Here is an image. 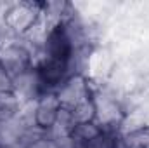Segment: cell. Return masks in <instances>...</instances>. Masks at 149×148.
I'll return each instance as SVG.
<instances>
[{
  "mask_svg": "<svg viewBox=\"0 0 149 148\" xmlns=\"http://www.w3.org/2000/svg\"><path fill=\"white\" fill-rule=\"evenodd\" d=\"M125 148H149V127L132 131L125 136Z\"/></svg>",
  "mask_w": 149,
  "mask_h": 148,
  "instance_id": "cell-1",
  "label": "cell"
}]
</instances>
